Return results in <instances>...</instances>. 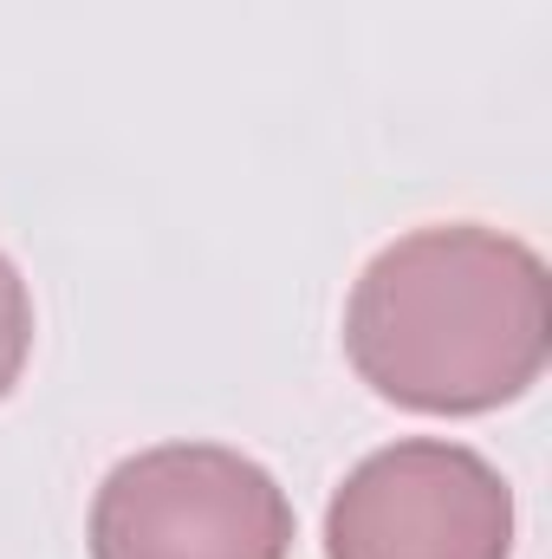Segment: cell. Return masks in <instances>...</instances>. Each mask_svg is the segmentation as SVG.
<instances>
[{"mask_svg":"<svg viewBox=\"0 0 552 559\" xmlns=\"http://www.w3.org/2000/svg\"><path fill=\"white\" fill-rule=\"evenodd\" d=\"M325 559H514V488L468 442L404 436L338 481Z\"/></svg>","mask_w":552,"mask_h":559,"instance_id":"3957f363","label":"cell"},{"mask_svg":"<svg viewBox=\"0 0 552 559\" xmlns=\"http://www.w3.org/2000/svg\"><path fill=\"white\" fill-rule=\"evenodd\" d=\"M345 358L384 404L416 417L520 404L552 358L547 261L481 222L410 228L351 286Z\"/></svg>","mask_w":552,"mask_h":559,"instance_id":"6da1fadb","label":"cell"},{"mask_svg":"<svg viewBox=\"0 0 552 559\" xmlns=\"http://www.w3.org/2000/svg\"><path fill=\"white\" fill-rule=\"evenodd\" d=\"M92 559H286L292 501L228 442H156L92 495Z\"/></svg>","mask_w":552,"mask_h":559,"instance_id":"7a4b0ae2","label":"cell"},{"mask_svg":"<svg viewBox=\"0 0 552 559\" xmlns=\"http://www.w3.org/2000/svg\"><path fill=\"white\" fill-rule=\"evenodd\" d=\"M26 358H33V293H26L20 267L0 254V397L20 384Z\"/></svg>","mask_w":552,"mask_h":559,"instance_id":"277c9868","label":"cell"}]
</instances>
